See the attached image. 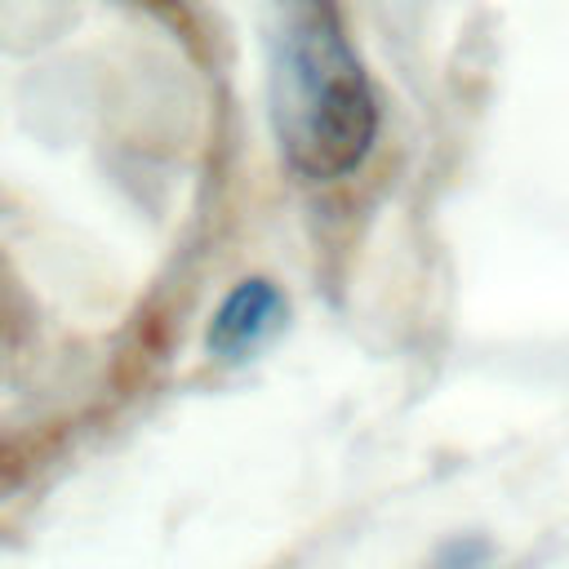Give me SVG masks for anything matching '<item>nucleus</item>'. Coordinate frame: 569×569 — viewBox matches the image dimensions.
<instances>
[{
    "instance_id": "1",
    "label": "nucleus",
    "mask_w": 569,
    "mask_h": 569,
    "mask_svg": "<svg viewBox=\"0 0 569 569\" xmlns=\"http://www.w3.org/2000/svg\"><path fill=\"white\" fill-rule=\"evenodd\" d=\"M267 93L280 156L298 178L338 182L360 169L378 102L333 0H271Z\"/></svg>"
},
{
    "instance_id": "2",
    "label": "nucleus",
    "mask_w": 569,
    "mask_h": 569,
    "mask_svg": "<svg viewBox=\"0 0 569 569\" xmlns=\"http://www.w3.org/2000/svg\"><path fill=\"white\" fill-rule=\"evenodd\" d=\"M284 325V293L271 280H240L209 320L204 347L218 360H244Z\"/></svg>"
},
{
    "instance_id": "3",
    "label": "nucleus",
    "mask_w": 569,
    "mask_h": 569,
    "mask_svg": "<svg viewBox=\"0 0 569 569\" xmlns=\"http://www.w3.org/2000/svg\"><path fill=\"white\" fill-rule=\"evenodd\" d=\"M485 556H489V547H485L480 538H453V542L440 547L436 569H480Z\"/></svg>"
}]
</instances>
